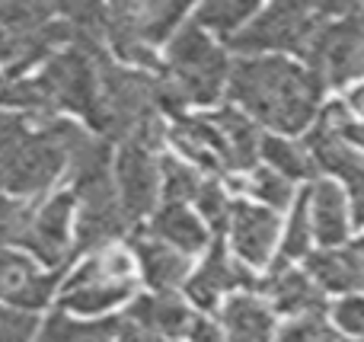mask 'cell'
Masks as SVG:
<instances>
[{
	"label": "cell",
	"instance_id": "18",
	"mask_svg": "<svg viewBox=\"0 0 364 342\" xmlns=\"http://www.w3.org/2000/svg\"><path fill=\"white\" fill-rule=\"evenodd\" d=\"M134 282H87V285H70L61 288V311L74 314V317H100V314L112 311V307L132 301Z\"/></svg>",
	"mask_w": 364,
	"mask_h": 342
},
{
	"label": "cell",
	"instance_id": "7",
	"mask_svg": "<svg viewBox=\"0 0 364 342\" xmlns=\"http://www.w3.org/2000/svg\"><path fill=\"white\" fill-rule=\"evenodd\" d=\"M307 70L323 90L346 87L364 77V6L346 16L326 19L304 51Z\"/></svg>",
	"mask_w": 364,
	"mask_h": 342
},
{
	"label": "cell",
	"instance_id": "27",
	"mask_svg": "<svg viewBox=\"0 0 364 342\" xmlns=\"http://www.w3.org/2000/svg\"><path fill=\"white\" fill-rule=\"evenodd\" d=\"M252 198H259L262 205H269V211L288 208L291 205V179L278 176L275 170H256L252 179L246 183Z\"/></svg>",
	"mask_w": 364,
	"mask_h": 342
},
{
	"label": "cell",
	"instance_id": "24",
	"mask_svg": "<svg viewBox=\"0 0 364 342\" xmlns=\"http://www.w3.org/2000/svg\"><path fill=\"white\" fill-rule=\"evenodd\" d=\"M64 269L68 266L38 269L32 279H26L23 285L6 298V307H16V311H23V314H36V311H42V307H48V301L55 298L58 285H61V279H64Z\"/></svg>",
	"mask_w": 364,
	"mask_h": 342
},
{
	"label": "cell",
	"instance_id": "5",
	"mask_svg": "<svg viewBox=\"0 0 364 342\" xmlns=\"http://www.w3.org/2000/svg\"><path fill=\"white\" fill-rule=\"evenodd\" d=\"M160 70L170 77L182 100L195 106H211L224 93L227 77H230L227 55L195 23L179 26V32L166 45V61L160 64Z\"/></svg>",
	"mask_w": 364,
	"mask_h": 342
},
{
	"label": "cell",
	"instance_id": "13",
	"mask_svg": "<svg viewBox=\"0 0 364 342\" xmlns=\"http://www.w3.org/2000/svg\"><path fill=\"white\" fill-rule=\"evenodd\" d=\"M192 317L195 314L188 311V304L182 298H176L173 292L141 294L125 311V320H132L134 326H144V330L157 333V336H164V339L186 336Z\"/></svg>",
	"mask_w": 364,
	"mask_h": 342
},
{
	"label": "cell",
	"instance_id": "28",
	"mask_svg": "<svg viewBox=\"0 0 364 342\" xmlns=\"http://www.w3.org/2000/svg\"><path fill=\"white\" fill-rule=\"evenodd\" d=\"M278 342H364V339L342 336V333H336L323 317H301V320H291V324L278 333Z\"/></svg>",
	"mask_w": 364,
	"mask_h": 342
},
{
	"label": "cell",
	"instance_id": "16",
	"mask_svg": "<svg viewBox=\"0 0 364 342\" xmlns=\"http://www.w3.org/2000/svg\"><path fill=\"white\" fill-rule=\"evenodd\" d=\"M220 330H224L227 342H272L275 320H272V311L265 301L243 292V294H233L224 304Z\"/></svg>",
	"mask_w": 364,
	"mask_h": 342
},
{
	"label": "cell",
	"instance_id": "4",
	"mask_svg": "<svg viewBox=\"0 0 364 342\" xmlns=\"http://www.w3.org/2000/svg\"><path fill=\"white\" fill-rule=\"evenodd\" d=\"M355 4H304V0H282L259 10L237 36L230 48L246 58H262L265 51H297L304 55L310 38L326 19L346 16Z\"/></svg>",
	"mask_w": 364,
	"mask_h": 342
},
{
	"label": "cell",
	"instance_id": "29",
	"mask_svg": "<svg viewBox=\"0 0 364 342\" xmlns=\"http://www.w3.org/2000/svg\"><path fill=\"white\" fill-rule=\"evenodd\" d=\"M320 122H323V125L333 128V132L339 134V138L346 141V144L361 147V151H364V122L352 119V115H348V106H342V102H333V106L323 109Z\"/></svg>",
	"mask_w": 364,
	"mask_h": 342
},
{
	"label": "cell",
	"instance_id": "17",
	"mask_svg": "<svg viewBox=\"0 0 364 342\" xmlns=\"http://www.w3.org/2000/svg\"><path fill=\"white\" fill-rule=\"evenodd\" d=\"M147 234L186 256L208 247V230L201 228V221L186 205H170V202L157 205V211L151 215V224H147Z\"/></svg>",
	"mask_w": 364,
	"mask_h": 342
},
{
	"label": "cell",
	"instance_id": "19",
	"mask_svg": "<svg viewBox=\"0 0 364 342\" xmlns=\"http://www.w3.org/2000/svg\"><path fill=\"white\" fill-rule=\"evenodd\" d=\"M122 317H100V320H77L64 311H55L42 320L32 342H115Z\"/></svg>",
	"mask_w": 364,
	"mask_h": 342
},
{
	"label": "cell",
	"instance_id": "25",
	"mask_svg": "<svg viewBox=\"0 0 364 342\" xmlns=\"http://www.w3.org/2000/svg\"><path fill=\"white\" fill-rule=\"evenodd\" d=\"M310 243H314V228H310V211H307V196L297 198L294 211H291L288 230H284V243L278 260L272 262V272H282L291 266V260H301L310 253Z\"/></svg>",
	"mask_w": 364,
	"mask_h": 342
},
{
	"label": "cell",
	"instance_id": "8",
	"mask_svg": "<svg viewBox=\"0 0 364 342\" xmlns=\"http://www.w3.org/2000/svg\"><path fill=\"white\" fill-rule=\"evenodd\" d=\"M74 211L77 202L68 189L36 202L32 221L19 253H26L42 269H61L74 260Z\"/></svg>",
	"mask_w": 364,
	"mask_h": 342
},
{
	"label": "cell",
	"instance_id": "33",
	"mask_svg": "<svg viewBox=\"0 0 364 342\" xmlns=\"http://www.w3.org/2000/svg\"><path fill=\"white\" fill-rule=\"evenodd\" d=\"M115 342H170V339L157 336V333L144 330V326H134L132 320L122 317V326H119V336H115Z\"/></svg>",
	"mask_w": 364,
	"mask_h": 342
},
{
	"label": "cell",
	"instance_id": "14",
	"mask_svg": "<svg viewBox=\"0 0 364 342\" xmlns=\"http://www.w3.org/2000/svg\"><path fill=\"white\" fill-rule=\"evenodd\" d=\"M265 292L275 311L288 314V317L301 320V317H323V288L310 279L307 272H294V269H282V272H272V279L265 282Z\"/></svg>",
	"mask_w": 364,
	"mask_h": 342
},
{
	"label": "cell",
	"instance_id": "35",
	"mask_svg": "<svg viewBox=\"0 0 364 342\" xmlns=\"http://www.w3.org/2000/svg\"><path fill=\"white\" fill-rule=\"evenodd\" d=\"M348 253H352V260L358 262V269L364 272V237H361V240H355L352 247H348Z\"/></svg>",
	"mask_w": 364,
	"mask_h": 342
},
{
	"label": "cell",
	"instance_id": "34",
	"mask_svg": "<svg viewBox=\"0 0 364 342\" xmlns=\"http://www.w3.org/2000/svg\"><path fill=\"white\" fill-rule=\"evenodd\" d=\"M346 189H348V205H352L355 224H358V228H364V176L352 179Z\"/></svg>",
	"mask_w": 364,
	"mask_h": 342
},
{
	"label": "cell",
	"instance_id": "10",
	"mask_svg": "<svg viewBox=\"0 0 364 342\" xmlns=\"http://www.w3.org/2000/svg\"><path fill=\"white\" fill-rule=\"evenodd\" d=\"M246 288L250 294H256V279H252L250 272H246L240 262H233L230 256H227L224 243H220V237H214L211 250H208V260L201 262V269L192 275V279L186 282V294L192 304L198 307H214V301L220 298L224 292H230V288Z\"/></svg>",
	"mask_w": 364,
	"mask_h": 342
},
{
	"label": "cell",
	"instance_id": "30",
	"mask_svg": "<svg viewBox=\"0 0 364 342\" xmlns=\"http://www.w3.org/2000/svg\"><path fill=\"white\" fill-rule=\"evenodd\" d=\"M36 128H38V122L29 119V115L0 109V154L10 151L13 144H19V141H23L26 134H32Z\"/></svg>",
	"mask_w": 364,
	"mask_h": 342
},
{
	"label": "cell",
	"instance_id": "3",
	"mask_svg": "<svg viewBox=\"0 0 364 342\" xmlns=\"http://www.w3.org/2000/svg\"><path fill=\"white\" fill-rule=\"evenodd\" d=\"M70 128L74 122L58 115L0 154V196L19 202L42 198L64 176Z\"/></svg>",
	"mask_w": 364,
	"mask_h": 342
},
{
	"label": "cell",
	"instance_id": "6",
	"mask_svg": "<svg viewBox=\"0 0 364 342\" xmlns=\"http://www.w3.org/2000/svg\"><path fill=\"white\" fill-rule=\"evenodd\" d=\"M106 45H77L55 51L48 61L38 68V83L48 96L55 115L70 112L80 115L90 125L100 102V61L106 58Z\"/></svg>",
	"mask_w": 364,
	"mask_h": 342
},
{
	"label": "cell",
	"instance_id": "12",
	"mask_svg": "<svg viewBox=\"0 0 364 342\" xmlns=\"http://www.w3.org/2000/svg\"><path fill=\"white\" fill-rule=\"evenodd\" d=\"M128 247H132L134 262H138L141 275L154 292H176L179 285L188 282V256L154 240L147 230L128 234Z\"/></svg>",
	"mask_w": 364,
	"mask_h": 342
},
{
	"label": "cell",
	"instance_id": "20",
	"mask_svg": "<svg viewBox=\"0 0 364 342\" xmlns=\"http://www.w3.org/2000/svg\"><path fill=\"white\" fill-rule=\"evenodd\" d=\"M307 275L323 292H336V294L364 292V272L348 250H326V253L307 256Z\"/></svg>",
	"mask_w": 364,
	"mask_h": 342
},
{
	"label": "cell",
	"instance_id": "11",
	"mask_svg": "<svg viewBox=\"0 0 364 342\" xmlns=\"http://www.w3.org/2000/svg\"><path fill=\"white\" fill-rule=\"evenodd\" d=\"M230 240L233 253L250 266H265L272 256V247L278 240V218L275 211L262 208V205H246L237 202L230 208Z\"/></svg>",
	"mask_w": 364,
	"mask_h": 342
},
{
	"label": "cell",
	"instance_id": "26",
	"mask_svg": "<svg viewBox=\"0 0 364 342\" xmlns=\"http://www.w3.org/2000/svg\"><path fill=\"white\" fill-rule=\"evenodd\" d=\"M195 205H198L201 218H205V221L214 228V234H220V230L227 228V221H230V208H233V202L227 198L224 186H220L218 179H205V183H201L198 196H195Z\"/></svg>",
	"mask_w": 364,
	"mask_h": 342
},
{
	"label": "cell",
	"instance_id": "22",
	"mask_svg": "<svg viewBox=\"0 0 364 342\" xmlns=\"http://www.w3.org/2000/svg\"><path fill=\"white\" fill-rule=\"evenodd\" d=\"M259 6L252 0H211V4L198 6L195 13V26L205 32H218V36H230L246 26V19L256 16Z\"/></svg>",
	"mask_w": 364,
	"mask_h": 342
},
{
	"label": "cell",
	"instance_id": "23",
	"mask_svg": "<svg viewBox=\"0 0 364 342\" xmlns=\"http://www.w3.org/2000/svg\"><path fill=\"white\" fill-rule=\"evenodd\" d=\"M201 183L205 179L198 176L195 166H188L186 160L179 157H160V196L170 205H188L195 202Z\"/></svg>",
	"mask_w": 364,
	"mask_h": 342
},
{
	"label": "cell",
	"instance_id": "9",
	"mask_svg": "<svg viewBox=\"0 0 364 342\" xmlns=\"http://www.w3.org/2000/svg\"><path fill=\"white\" fill-rule=\"evenodd\" d=\"M112 179L119 205L125 211V218L132 221V228L157 211L160 157H154V151H144L138 144H122L112 164Z\"/></svg>",
	"mask_w": 364,
	"mask_h": 342
},
{
	"label": "cell",
	"instance_id": "15",
	"mask_svg": "<svg viewBox=\"0 0 364 342\" xmlns=\"http://www.w3.org/2000/svg\"><path fill=\"white\" fill-rule=\"evenodd\" d=\"M346 196L333 179H316L307 192V211H310V228H314V240L323 247H339L348 234V218H346Z\"/></svg>",
	"mask_w": 364,
	"mask_h": 342
},
{
	"label": "cell",
	"instance_id": "2",
	"mask_svg": "<svg viewBox=\"0 0 364 342\" xmlns=\"http://www.w3.org/2000/svg\"><path fill=\"white\" fill-rule=\"evenodd\" d=\"M170 141L179 147V154H186V160L205 170L240 173L256 166L262 134L240 109L224 106L205 119H176V125L170 128Z\"/></svg>",
	"mask_w": 364,
	"mask_h": 342
},
{
	"label": "cell",
	"instance_id": "21",
	"mask_svg": "<svg viewBox=\"0 0 364 342\" xmlns=\"http://www.w3.org/2000/svg\"><path fill=\"white\" fill-rule=\"evenodd\" d=\"M259 157H265V164L284 179H307L316 173V164L310 157V151L304 144H294L288 138H278V134H265L259 141Z\"/></svg>",
	"mask_w": 364,
	"mask_h": 342
},
{
	"label": "cell",
	"instance_id": "32",
	"mask_svg": "<svg viewBox=\"0 0 364 342\" xmlns=\"http://www.w3.org/2000/svg\"><path fill=\"white\" fill-rule=\"evenodd\" d=\"M186 336L192 339V342H227L224 330H220V324H214L211 317H201V314H195V317H192Z\"/></svg>",
	"mask_w": 364,
	"mask_h": 342
},
{
	"label": "cell",
	"instance_id": "1",
	"mask_svg": "<svg viewBox=\"0 0 364 342\" xmlns=\"http://www.w3.org/2000/svg\"><path fill=\"white\" fill-rule=\"evenodd\" d=\"M227 93L243 109L275 132L297 134L310 128L320 112L323 87L307 68L278 55L240 58L227 77Z\"/></svg>",
	"mask_w": 364,
	"mask_h": 342
},
{
	"label": "cell",
	"instance_id": "31",
	"mask_svg": "<svg viewBox=\"0 0 364 342\" xmlns=\"http://www.w3.org/2000/svg\"><path fill=\"white\" fill-rule=\"evenodd\" d=\"M336 324L342 326L348 339H364V298L352 294V298L336 304Z\"/></svg>",
	"mask_w": 364,
	"mask_h": 342
}]
</instances>
